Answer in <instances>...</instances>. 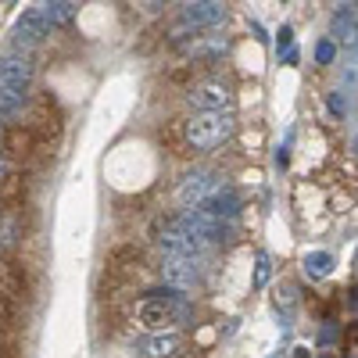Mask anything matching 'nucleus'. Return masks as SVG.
<instances>
[{
    "instance_id": "dca6fc26",
    "label": "nucleus",
    "mask_w": 358,
    "mask_h": 358,
    "mask_svg": "<svg viewBox=\"0 0 358 358\" xmlns=\"http://www.w3.org/2000/svg\"><path fill=\"white\" fill-rule=\"evenodd\" d=\"M50 25H69L76 18V0H50V4H40Z\"/></svg>"
},
{
    "instance_id": "b1692460",
    "label": "nucleus",
    "mask_w": 358,
    "mask_h": 358,
    "mask_svg": "<svg viewBox=\"0 0 358 358\" xmlns=\"http://www.w3.org/2000/svg\"><path fill=\"white\" fill-rule=\"evenodd\" d=\"M355 151H358V136H355Z\"/></svg>"
},
{
    "instance_id": "0eeeda50",
    "label": "nucleus",
    "mask_w": 358,
    "mask_h": 358,
    "mask_svg": "<svg viewBox=\"0 0 358 358\" xmlns=\"http://www.w3.org/2000/svg\"><path fill=\"white\" fill-rule=\"evenodd\" d=\"M201 276V258H187V255H165L162 262V280L172 290H190Z\"/></svg>"
},
{
    "instance_id": "412c9836",
    "label": "nucleus",
    "mask_w": 358,
    "mask_h": 358,
    "mask_svg": "<svg viewBox=\"0 0 358 358\" xmlns=\"http://www.w3.org/2000/svg\"><path fill=\"white\" fill-rule=\"evenodd\" d=\"M290 40H294V29H290V25H283V29H280V54H287V50H290Z\"/></svg>"
},
{
    "instance_id": "1a4fd4ad",
    "label": "nucleus",
    "mask_w": 358,
    "mask_h": 358,
    "mask_svg": "<svg viewBox=\"0 0 358 358\" xmlns=\"http://www.w3.org/2000/svg\"><path fill=\"white\" fill-rule=\"evenodd\" d=\"M183 22L190 29H215L226 22L222 0H183Z\"/></svg>"
},
{
    "instance_id": "bb28decb",
    "label": "nucleus",
    "mask_w": 358,
    "mask_h": 358,
    "mask_svg": "<svg viewBox=\"0 0 358 358\" xmlns=\"http://www.w3.org/2000/svg\"><path fill=\"white\" fill-rule=\"evenodd\" d=\"M355 265H358V255H355Z\"/></svg>"
},
{
    "instance_id": "7ed1b4c3",
    "label": "nucleus",
    "mask_w": 358,
    "mask_h": 358,
    "mask_svg": "<svg viewBox=\"0 0 358 358\" xmlns=\"http://www.w3.org/2000/svg\"><path fill=\"white\" fill-rule=\"evenodd\" d=\"M222 187V176L215 169H194L187 172L183 179H179V187H176V204H183V208H194L201 204L208 194H215Z\"/></svg>"
},
{
    "instance_id": "a878e982",
    "label": "nucleus",
    "mask_w": 358,
    "mask_h": 358,
    "mask_svg": "<svg viewBox=\"0 0 358 358\" xmlns=\"http://www.w3.org/2000/svg\"><path fill=\"white\" fill-rule=\"evenodd\" d=\"M0 222H4V212H0Z\"/></svg>"
},
{
    "instance_id": "f257e3e1",
    "label": "nucleus",
    "mask_w": 358,
    "mask_h": 358,
    "mask_svg": "<svg viewBox=\"0 0 358 358\" xmlns=\"http://www.w3.org/2000/svg\"><path fill=\"white\" fill-rule=\"evenodd\" d=\"M236 129V118L233 111H194L187 122H183V140L190 151H215V147H222Z\"/></svg>"
},
{
    "instance_id": "4be33fe9",
    "label": "nucleus",
    "mask_w": 358,
    "mask_h": 358,
    "mask_svg": "<svg viewBox=\"0 0 358 358\" xmlns=\"http://www.w3.org/2000/svg\"><path fill=\"white\" fill-rule=\"evenodd\" d=\"M351 308H355V312H358V287H355V290H351Z\"/></svg>"
},
{
    "instance_id": "4468645a",
    "label": "nucleus",
    "mask_w": 358,
    "mask_h": 358,
    "mask_svg": "<svg viewBox=\"0 0 358 358\" xmlns=\"http://www.w3.org/2000/svg\"><path fill=\"white\" fill-rule=\"evenodd\" d=\"M183 57H194V62H215V57L226 50V36H194L179 43Z\"/></svg>"
},
{
    "instance_id": "f3484780",
    "label": "nucleus",
    "mask_w": 358,
    "mask_h": 358,
    "mask_svg": "<svg viewBox=\"0 0 358 358\" xmlns=\"http://www.w3.org/2000/svg\"><path fill=\"white\" fill-rule=\"evenodd\" d=\"M305 273L315 276V280H326V276L334 273V258L326 255V251H308L305 255Z\"/></svg>"
},
{
    "instance_id": "6e6552de",
    "label": "nucleus",
    "mask_w": 358,
    "mask_h": 358,
    "mask_svg": "<svg viewBox=\"0 0 358 358\" xmlns=\"http://www.w3.org/2000/svg\"><path fill=\"white\" fill-rule=\"evenodd\" d=\"M179 348H183V337L176 330H155L133 344V355L136 358H172L179 355Z\"/></svg>"
},
{
    "instance_id": "393cba45",
    "label": "nucleus",
    "mask_w": 358,
    "mask_h": 358,
    "mask_svg": "<svg viewBox=\"0 0 358 358\" xmlns=\"http://www.w3.org/2000/svg\"><path fill=\"white\" fill-rule=\"evenodd\" d=\"M147 4H158V0H147Z\"/></svg>"
},
{
    "instance_id": "f8f14e48",
    "label": "nucleus",
    "mask_w": 358,
    "mask_h": 358,
    "mask_svg": "<svg viewBox=\"0 0 358 358\" xmlns=\"http://www.w3.org/2000/svg\"><path fill=\"white\" fill-rule=\"evenodd\" d=\"M194 208H201V212H208V215H215V219L229 222V219L241 215V194L229 190V187H219L215 194H208V197H204L201 204H194Z\"/></svg>"
},
{
    "instance_id": "423d86ee",
    "label": "nucleus",
    "mask_w": 358,
    "mask_h": 358,
    "mask_svg": "<svg viewBox=\"0 0 358 358\" xmlns=\"http://www.w3.org/2000/svg\"><path fill=\"white\" fill-rule=\"evenodd\" d=\"M190 104H194V111H233L236 97L226 83L208 79V83H197L190 90Z\"/></svg>"
},
{
    "instance_id": "aec40b11",
    "label": "nucleus",
    "mask_w": 358,
    "mask_h": 358,
    "mask_svg": "<svg viewBox=\"0 0 358 358\" xmlns=\"http://www.w3.org/2000/svg\"><path fill=\"white\" fill-rule=\"evenodd\" d=\"M330 111H334V115H344V111H348L344 90H334V94H330Z\"/></svg>"
},
{
    "instance_id": "20e7f679",
    "label": "nucleus",
    "mask_w": 358,
    "mask_h": 358,
    "mask_svg": "<svg viewBox=\"0 0 358 358\" xmlns=\"http://www.w3.org/2000/svg\"><path fill=\"white\" fill-rule=\"evenodd\" d=\"M47 36H50V22H47L43 8H29V11L15 22V29H11V47H15V50H33V47H40Z\"/></svg>"
},
{
    "instance_id": "39448f33",
    "label": "nucleus",
    "mask_w": 358,
    "mask_h": 358,
    "mask_svg": "<svg viewBox=\"0 0 358 358\" xmlns=\"http://www.w3.org/2000/svg\"><path fill=\"white\" fill-rule=\"evenodd\" d=\"M158 244L165 255H187V258H201V251H204V244L179 219H172L158 229Z\"/></svg>"
},
{
    "instance_id": "9b49d317",
    "label": "nucleus",
    "mask_w": 358,
    "mask_h": 358,
    "mask_svg": "<svg viewBox=\"0 0 358 358\" xmlns=\"http://www.w3.org/2000/svg\"><path fill=\"white\" fill-rule=\"evenodd\" d=\"M33 83V62L22 54V50H11V54H0V86H11V90H29Z\"/></svg>"
},
{
    "instance_id": "ddd939ff",
    "label": "nucleus",
    "mask_w": 358,
    "mask_h": 358,
    "mask_svg": "<svg viewBox=\"0 0 358 358\" xmlns=\"http://www.w3.org/2000/svg\"><path fill=\"white\" fill-rule=\"evenodd\" d=\"M330 36H334V43H341V47H348V50L358 47V15H355V8H341V11L334 15Z\"/></svg>"
},
{
    "instance_id": "6ab92c4d",
    "label": "nucleus",
    "mask_w": 358,
    "mask_h": 358,
    "mask_svg": "<svg viewBox=\"0 0 358 358\" xmlns=\"http://www.w3.org/2000/svg\"><path fill=\"white\" fill-rule=\"evenodd\" d=\"M315 62H319V65H330V62H334V43H330V40L315 47Z\"/></svg>"
},
{
    "instance_id": "2eb2a0df",
    "label": "nucleus",
    "mask_w": 358,
    "mask_h": 358,
    "mask_svg": "<svg viewBox=\"0 0 358 358\" xmlns=\"http://www.w3.org/2000/svg\"><path fill=\"white\" fill-rule=\"evenodd\" d=\"M25 94L29 90H11V86H0V118H15L25 108Z\"/></svg>"
},
{
    "instance_id": "cd10ccee",
    "label": "nucleus",
    "mask_w": 358,
    "mask_h": 358,
    "mask_svg": "<svg viewBox=\"0 0 358 358\" xmlns=\"http://www.w3.org/2000/svg\"><path fill=\"white\" fill-rule=\"evenodd\" d=\"M355 4H358V0H355Z\"/></svg>"
},
{
    "instance_id": "5701e85b",
    "label": "nucleus",
    "mask_w": 358,
    "mask_h": 358,
    "mask_svg": "<svg viewBox=\"0 0 358 358\" xmlns=\"http://www.w3.org/2000/svg\"><path fill=\"white\" fill-rule=\"evenodd\" d=\"M0 169H4V147H0Z\"/></svg>"
},
{
    "instance_id": "a211bd4d",
    "label": "nucleus",
    "mask_w": 358,
    "mask_h": 358,
    "mask_svg": "<svg viewBox=\"0 0 358 358\" xmlns=\"http://www.w3.org/2000/svg\"><path fill=\"white\" fill-rule=\"evenodd\" d=\"M268 273H273L268 255H258V262H255V287H265V283H268Z\"/></svg>"
},
{
    "instance_id": "f03ea898",
    "label": "nucleus",
    "mask_w": 358,
    "mask_h": 358,
    "mask_svg": "<svg viewBox=\"0 0 358 358\" xmlns=\"http://www.w3.org/2000/svg\"><path fill=\"white\" fill-rule=\"evenodd\" d=\"M194 315L190 301L187 297H179L176 290H151V297L147 301H140L136 308V319L140 326H147V330H165V326H179V322H187Z\"/></svg>"
},
{
    "instance_id": "9d476101",
    "label": "nucleus",
    "mask_w": 358,
    "mask_h": 358,
    "mask_svg": "<svg viewBox=\"0 0 358 358\" xmlns=\"http://www.w3.org/2000/svg\"><path fill=\"white\" fill-rule=\"evenodd\" d=\"M179 222H183L204 248H208V244H219L222 236H226V222L215 219V215H208V212H201V208H190V212H183V215H179Z\"/></svg>"
}]
</instances>
